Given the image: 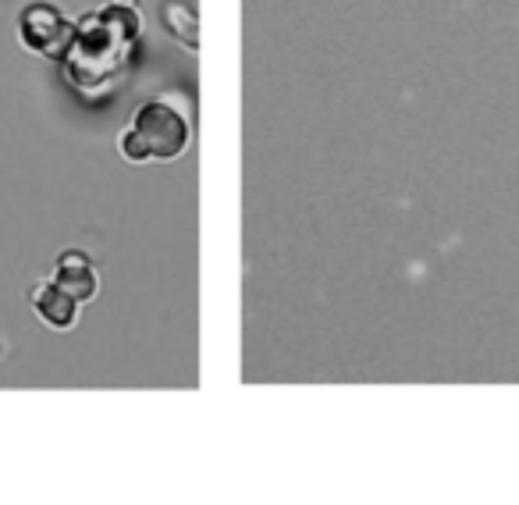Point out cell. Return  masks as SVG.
<instances>
[{
	"instance_id": "obj_4",
	"label": "cell",
	"mask_w": 519,
	"mask_h": 505,
	"mask_svg": "<svg viewBox=\"0 0 519 505\" xmlns=\"http://www.w3.org/2000/svg\"><path fill=\"white\" fill-rule=\"evenodd\" d=\"M54 285L61 292H68L72 299H93L96 292V274L89 267V257L86 253H64L61 264H57V278Z\"/></svg>"
},
{
	"instance_id": "obj_3",
	"label": "cell",
	"mask_w": 519,
	"mask_h": 505,
	"mask_svg": "<svg viewBox=\"0 0 519 505\" xmlns=\"http://www.w3.org/2000/svg\"><path fill=\"white\" fill-rule=\"evenodd\" d=\"M72 36H75V29L64 22L61 11H57L54 4H32V8L22 15L25 47L36 50V54H43V57H50V61L64 57V50L72 47Z\"/></svg>"
},
{
	"instance_id": "obj_8",
	"label": "cell",
	"mask_w": 519,
	"mask_h": 505,
	"mask_svg": "<svg viewBox=\"0 0 519 505\" xmlns=\"http://www.w3.org/2000/svg\"><path fill=\"white\" fill-rule=\"evenodd\" d=\"M107 4H114V8H136L139 0H107Z\"/></svg>"
},
{
	"instance_id": "obj_5",
	"label": "cell",
	"mask_w": 519,
	"mask_h": 505,
	"mask_svg": "<svg viewBox=\"0 0 519 505\" xmlns=\"http://www.w3.org/2000/svg\"><path fill=\"white\" fill-rule=\"evenodd\" d=\"M36 310H40V317L50 328H72L75 324V299L57 289V285H43L36 292Z\"/></svg>"
},
{
	"instance_id": "obj_6",
	"label": "cell",
	"mask_w": 519,
	"mask_h": 505,
	"mask_svg": "<svg viewBox=\"0 0 519 505\" xmlns=\"http://www.w3.org/2000/svg\"><path fill=\"white\" fill-rule=\"evenodd\" d=\"M164 25L178 43H185L189 50H200V18L189 4H178V0L164 4Z\"/></svg>"
},
{
	"instance_id": "obj_1",
	"label": "cell",
	"mask_w": 519,
	"mask_h": 505,
	"mask_svg": "<svg viewBox=\"0 0 519 505\" xmlns=\"http://www.w3.org/2000/svg\"><path fill=\"white\" fill-rule=\"evenodd\" d=\"M139 18L136 8H114L107 4L104 11L86 15L75 25L72 47L64 50V75L82 93H107V86L121 79L132 43H136Z\"/></svg>"
},
{
	"instance_id": "obj_2",
	"label": "cell",
	"mask_w": 519,
	"mask_h": 505,
	"mask_svg": "<svg viewBox=\"0 0 519 505\" xmlns=\"http://www.w3.org/2000/svg\"><path fill=\"white\" fill-rule=\"evenodd\" d=\"M132 132L146 143L150 157H160V161H175L178 153L189 143V125L185 118L164 100H150L136 111V121H132Z\"/></svg>"
},
{
	"instance_id": "obj_7",
	"label": "cell",
	"mask_w": 519,
	"mask_h": 505,
	"mask_svg": "<svg viewBox=\"0 0 519 505\" xmlns=\"http://www.w3.org/2000/svg\"><path fill=\"white\" fill-rule=\"evenodd\" d=\"M121 153H125L128 161H146V157H150V150H146V143H143V139H139L132 129H128L125 136H121Z\"/></svg>"
}]
</instances>
